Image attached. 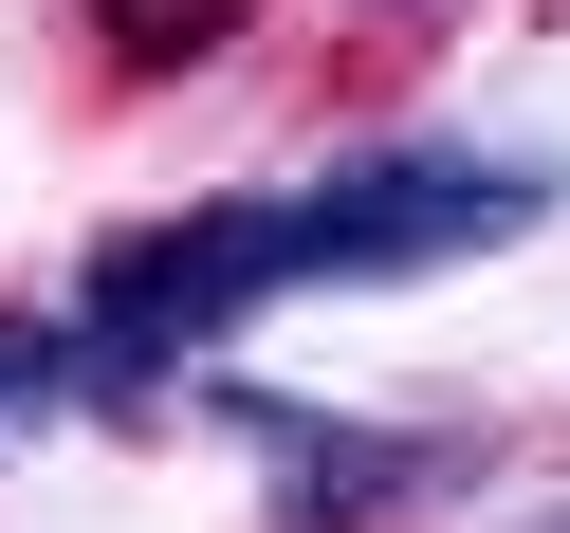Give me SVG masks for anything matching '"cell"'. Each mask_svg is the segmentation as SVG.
Instances as JSON below:
<instances>
[{
	"mask_svg": "<svg viewBox=\"0 0 570 533\" xmlns=\"http://www.w3.org/2000/svg\"><path fill=\"white\" fill-rule=\"evenodd\" d=\"M497 533H570V496H533V515H497Z\"/></svg>",
	"mask_w": 570,
	"mask_h": 533,
	"instance_id": "8992f818",
	"label": "cell"
},
{
	"mask_svg": "<svg viewBox=\"0 0 570 533\" xmlns=\"http://www.w3.org/2000/svg\"><path fill=\"white\" fill-rule=\"evenodd\" d=\"M258 295H295V203H203V221H129L75 276V386L148 405L185 349H222Z\"/></svg>",
	"mask_w": 570,
	"mask_h": 533,
	"instance_id": "6da1fadb",
	"label": "cell"
},
{
	"mask_svg": "<svg viewBox=\"0 0 570 533\" xmlns=\"http://www.w3.org/2000/svg\"><path fill=\"white\" fill-rule=\"evenodd\" d=\"M552 221V166L515 148H368L332 185H295V295L313 276H423V258H479V239H533Z\"/></svg>",
	"mask_w": 570,
	"mask_h": 533,
	"instance_id": "7a4b0ae2",
	"label": "cell"
},
{
	"mask_svg": "<svg viewBox=\"0 0 570 533\" xmlns=\"http://www.w3.org/2000/svg\"><path fill=\"white\" fill-rule=\"evenodd\" d=\"M258 0H92V38L129 56V75H185V56H222Z\"/></svg>",
	"mask_w": 570,
	"mask_h": 533,
	"instance_id": "277c9868",
	"label": "cell"
},
{
	"mask_svg": "<svg viewBox=\"0 0 570 533\" xmlns=\"http://www.w3.org/2000/svg\"><path fill=\"white\" fill-rule=\"evenodd\" d=\"M75 386V332L56 313H0V442H19V405H56Z\"/></svg>",
	"mask_w": 570,
	"mask_h": 533,
	"instance_id": "5b68a950",
	"label": "cell"
},
{
	"mask_svg": "<svg viewBox=\"0 0 570 533\" xmlns=\"http://www.w3.org/2000/svg\"><path fill=\"white\" fill-rule=\"evenodd\" d=\"M239 442L276 460V496H295L313 533H386V515H423V496L460 478V442H386V423H313V405H258V386H239Z\"/></svg>",
	"mask_w": 570,
	"mask_h": 533,
	"instance_id": "3957f363",
	"label": "cell"
}]
</instances>
